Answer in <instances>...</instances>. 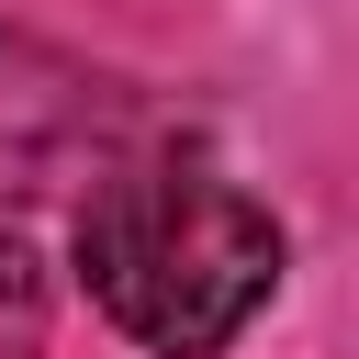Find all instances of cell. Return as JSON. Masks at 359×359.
Returning <instances> with one entry per match:
<instances>
[{"instance_id":"cell-1","label":"cell","mask_w":359,"mask_h":359,"mask_svg":"<svg viewBox=\"0 0 359 359\" xmlns=\"http://www.w3.org/2000/svg\"><path fill=\"white\" fill-rule=\"evenodd\" d=\"M79 292L157 359H224L280 292V224L191 146H135L79 202Z\"/></svg>"},{"instance_id":"cell-2","label":"cell","mask_w":359,"mask_h":359,"mask_svg":"<svg viewBox=\"0 0 359 359\" xmlns=\"http://www.w3.org/2000/svg\"><path fill=\"white\" fill-rule=\"evenodd\" d=\"M34 325H45V247H34V224L0 202V359L34 348Z\"/></svg>"}]
</instances>
